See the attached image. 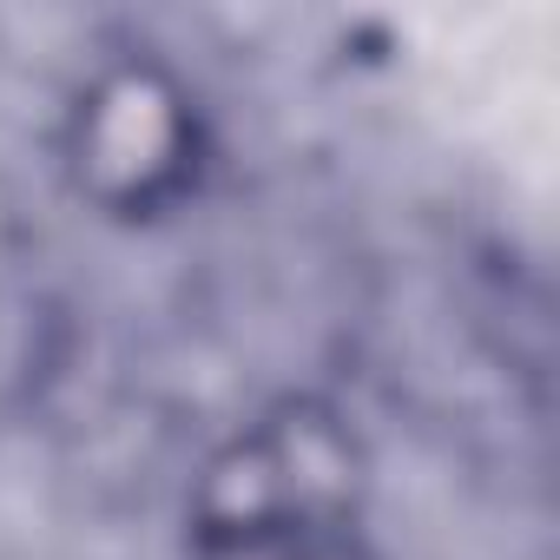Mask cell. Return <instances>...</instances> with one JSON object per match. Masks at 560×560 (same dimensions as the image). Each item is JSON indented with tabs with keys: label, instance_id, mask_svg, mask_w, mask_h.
<instances>
[{
	"label": "cell",
	"instance_id": "obj_1",
	"mask_svg": "<svg viewBox=\"0 0 560 560\" xmlns=\"http://www.w3.org/2000/svg\"><path fill=\"white\" fill-rule=\"evenodd\" d=\"M191 560H370L350 422L324 402L244 422L191 488Z\"/></svg>",
	"mask_w": 560,
	"mask_h": 560
},
{
	"label": "cell",
	"instance_id": "obj_2",
	"mask_svg": "<svg viewBox=\"0 0 560 560\" xmlns=\"http://www.w3.org/2000/svg\"><path fill=\"white\" fill-rule=\"evenodd\" d=\"M67 178L106 218L145 224L178 211L205 172L198 93L152 54L106 60L67 106Z\"/></svg>",
	"mask_w": 560,
	"mask_h": 560
}]
</instances>
